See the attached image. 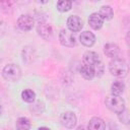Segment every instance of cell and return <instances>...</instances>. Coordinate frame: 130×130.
<instances>
[{
    "label": "cell",
    "instance_id": "cell-1",
    "mask_svg": "<svg viewBox=\"0 0 130 130\" xmlns=\"http://www.w3.org/2000/svg\"><path fill=\"white\" fill-rule=\"evenodd\" d=\"M109 70L111 74L117 77H125L128 73V65L125 60L119 59V58H114L110 63H109Z\"/></svg>",
    "mask_w": 130,
    "mask_h": 130
},
{
    "label": "cell",
    "instance_id": "cell-2",
    "mask_svg": "<svg viewBox=\"0 0 130 130\" xmlns=\"http://www.w3.org/2000/svg\"><path fill=\"white\" fill-rule=\"evenodd\" d=\"M105 104L109 110H111L112 112L117 113V114L121 113L125 109V101L120 95L111 94V95L107 96Z\"/></svg>",
    "mask_w": 130,
    "mask_h": 130
},
{
    "label": "cell",
    "instance_id": "cell-3",
    "mask_svg": "<svg viewBox=\"0 0 130 130\" xmlns=\"http://www.w3.org/2000/svg\"><path fill=\"white\" fill-rule=\"evenodd\" d=\"M2 75L8 81H17L20 78L21 70L15 64H7L2 70Z\"/></svg>",
    "mask_w": 130,
    "mask_h": 130
},
{
    "label": "cell",
    "instance_id": "cell-4",
    "mask_svg": "<svg viewBox=\"0 0 130 130\" xmlns=\"http://www.w3.org/2000/svg\"><path fill=\"white\" fill-rule=\"evenodd\" d=\"M59 41L62 46L65 47H74L76 45V37L71 30L62 29L59 34Z\"/></svg>",
    "mask_w": 130,
    "mask_h": 130
},
{
    "label": "cell",
    "instance_id": "cell-5",
    "mask_svg": "<svg viewBox=\"0 0 130 130\" xmlns=\"http://www.w3.org/2000/svg\"><path fill=\"white\" fill-rule=\"evenodd\" d=\"M60 122L66 128H74L76 126L77 119L74 113L68 111V112H64L60 116Z\"/></svg>",
    "mask_w": 130,
    "mask_h": 130
},
{
    "label": "cell",
    "instance_id": "cell-6",
    "mask_svg": "<svg viewBox=\"0 0 130 130\" xmlns=\"http://www.w3.org/2000/svg\"><path fill=\"white\" fill-rule=\"evenodd\" d=\"M35 20L28 14H22L17 19V25L21 30H30L34 27Z\"/></svg>",
    "mask_w": 130,
    "mask_h": 130
},
{
    "label": "cell",
    "instance_id": "cell-7",
    "mask_svg": "<svg viewBox=\"0 0 130 130\" xmlns=\"http://www.w3.org/2000/svg\"><path fill=\"white\" fill-rule=\"evenodd\" d=\"M83 26V22L80 19V17H78L77 15H71L68 17L67 19V27L69 30L76 32V31H80L81 28Z\"/></svg>",
    "mask_w": 130,
    "mask_h": 130
},
{
    "label": "cell",
    "instance_id": "cell-8",
    "mask_svg": "<svg viewBox=\"0 0 130 130\" xmlns=\"http://www.w3.org/2000/svg\"><path fill=\"white\" fill-rule=\"evenodd\" d=\"M37 31H38L39 36H41L45 40H51L53 37L52 26L50 24H47V23H43V22L39 23V25L37 27Z\"/></svg>",
    "mask_w": 130,
    "mask_h": 130
},
{
    "label": "cell",
    "instance_id": "cell-9",
    "mask_svg": "<svg viewBox=\"0 0 130 130\" xmlns=\"http://www.w3.org/2000/svg\"><path fill=\"white\" fill-rule=\"evenodd\" d=\"M88 24L93 29H100V28H102V26L104 24V19H103V17L99 13L94 12V13H91L89 15V17H88Z\"/></svg>",
    "mask_w": 130,
    "mask_h": 130
},
{
    "label": "cell",
    "instance_id": "cell-10",
    "mask_svg": "<svg viewBox=\"0 0 130 130\" xmlns=\"http://www.w3.org/2000/svg\"><path fill=\"white\" fill-rule=\"evenodd\" d=\"M100 56L95 53V52H92V51H86L83 56H82V61H83V64H86V65H89V66H93L98 61H100Z\"/></svg>",
    "mask_w": 130,
    "mask_h": 130
},
{
    "label": "cell",
    "instance_id": "cell-11",
    "mask_svg": "<svg viewBox=\"0 0 130 130\" xmlns=\"http://www.w3.org/2000/svg\"><path fill=\"white\" fill-rule=\"evenodd\" d=\"M79 40H80L81 44L84 45L85 47H91L95 43L94 35L92 32H90V31H88V30H85V31L81 32V35L79 37Z\"/></svg>",
    "mask_w": 130,
    "mask_h": 130
},
{
    "label": "cell",
    "instance_id": "cell-12",
    "mask_svg": "<svg viewBox=\"0 0 130 130\" xmlns=\"http://www.w3.org/2000/svg\"><path fill=\"white\" fill-rule=\"evenodd\" d=\"M104 52H105V54L108 57H110V58H116L119 55V53H120V49H119V47L116 44L109 43V44L105 45Z\"/></svg>",
    "mask_w": 130,
    "mask_h": 130
},
{
    "label": "cell",
    "instance_id": "cell-13",
    "mask_svg": "<svg viewBox=\"0 0 130 130\" xmlns=\"http://www.w3.org/2000/svg\"><path fill=\"white\" fill-rule=\"evenodd\" d=\"M87 127L88 129H92V130H104L106 128V124L103 119L99 117H93L89 120Z\"/></svg>",
    "mask_w": 130,
    "mask_h": 130
},
{
    "label": "cell",
    "instance_id": "cell-14",
    "mask_svg": "<svg viewBox=\"0 0 130 130\" xmlns=\"http://www.w3.org/2000/svg\"><path fill=\"white\" fill-rule=\"evenodd\" d=\"M124 89H125V84L122 80H116L111 85V92L112 94L115 95H121L124 92Z\"/></svg>",
    "mask_w": 130,
    "mask_h": 130
},
{
    "label": "cell",
    "instance_id": "cell-15",
    "mask_svg": "<svg viewBox=\"0 0 130 130\" xmlns=\"http://www.w3.org/2000/svg\"><path fill=\"white\" fill-rule=\"evenodd\" d=\"M80 74L82 75L83 78L87 79V80H90L94 77V71H93V68L89 65H86V64H83L81 67H80Z\"/></svg>",
    "mask_w": 130,
    "mask_h": 130
},
{
    "label": "cell",
    "instance_id": "cell-16",
    "mask_svg": "<svg viewBox=\"0 0 130 130\" xmlns=\"http://www.w3.org/2000/svg\"><path fill=\"white\" fill-rule=\"evenodd\" d=\"M99 14L103 17L104 20H105V19H106V20H111V19L113 18V16H114L113 9H112V7L109 6V5H104V6H102L101 9H100Z\"/></svg>",
    "mask_w": 130,
    "mask_h": 130
},
{
    "label": "cell",
    "instance_id": "cell-17",
    "mask_svg": "<svg viewBox=\"0 0 130 130\" xmlns=\"http://www.w3.org/2000/svg\"><path fill=\"white\" fill-rule=\"evenodd\" d=\"M21 99L26 103H34L36 100V92L32 89L26 88L21 91Z\"/></svg>",
    "mask_w": 130,
    "mask_h": 130
},
{
    "label": "cell",
    "instance_id": "cell-18",
    "mask_svg": "<svg viewBox=\"0 0 130 130\" xmlns=\"http://www.w3.org/2000/svg\"><path fill=\"white\" fill-rule=\"evenodd\" d=\"M15 127H16V129H19V130H26V129L30 128V122L27 118L20 117L16 120Z\"/></svg>",
    "mask_w": 130,
    "mask_h": 130
},
{
    "label": "cell",
    "instance_id": "cell-19",
    "mask_svg": "<svg viewBox=\"0 0 130 130\" xmlns=\"http://www.w3.org/2000/svg\"><path fill=\"white\" fill-rule=\"evenodd\" d=\"M72 2L70 0H58L57 2V9L60 12H67L71 9Z\"/></svg>",
    "mask_w": 130,
    "mask_h": 130
},
{
    "label": "cell",
    "instance_id": "cell-20",
    "mask_svg": "<svg viewBox=\"0 0 130 130\" xmlns=\"http://www.w3.org/2000/svg\"><path fill=\"white\" fill-rule=\"evenodd\" d=\"M92 68H93V71H94V76L100 77V76H102L104 74V64H103V62L101 60L98 61L92 66Z\"/></svg>",
    "mask_w": 130,
    "mask_h": 130
},
{
    "label": "cell",
    "instance_id": "cell-21",
    "mask_svg": "<svg viewBox=\"0 0 130 130\" xmlns=\"http://www.w3.org/2000/svg\"><path fill=\"white\" fill-rule=\"evenodd\" d=\"M0 8L3 12L8 13L12 10V4L10 0H0Z\"/></svg>",
    "mask_w": 130,
    "mask_h": 130
},
{
    "label": "cell",
    "instance_id": "cell-22",
    "mask_svg": "<svg viewBox=\"0 0 130 130\" xmlns=\"http://www.w3.org/2000/svg\"><path fill=\"white\" fill-rule=\"evenodd\" d=\"M119 115V120L123 123V124H129V114H128V112H127V110L126 109H124L121 113H119L118 114Z\"/></svg>",
    "mask_w": 130,
    "mask_h": 130
},
{
    "label": "cell",
    "instance_id": "cell-23",
    "mask_svg": "<svg viewBox=\"0 0 130 130\" xmlns=\"http://www.w3.org/2000/svg\"><path fill=\"white\" fill-rule=\"evenodd\" d=\"M27 1H28V0H15V2H16L17 4H20V5H22V4H24V3H27Z\"/></svg>",
    "mask_w": 130,
    "mask_h": 130
},
{
    "label": "cell",
    "instance_id": "cell-24",
    "mask_svg": "<svg viewBox=\"0 0 130 130\" xmlns=\"http://www.w3.org/2000/svg\"><path fill=\"white\" fill-rule=\"evenodd\" d=\"M48 1L49 0H37V2L41 3V4H46V3H48Z\"/></svg>",
    "mask_w": 130,
    "mask_h": 130
},
{
    "label": "cell",
    "instance_id": "cell-25",
    "mask_svg": "<svg viewBox=\"0 0 130 130\" xmlns=\"http://www.w3.org/2000/svg\"><path fill=\"white\" fill-rule=\"evenodd\" d=\"M71 2H73V3H79L81 0H70Z\"/></svg>",
    "mask_w": 130,
    "mask_h": 130
},
{
    "label": "cell",
    "instance_id": "cell-26",
    "mask_svg": "<svg viewBox=\"0 0 130 130\" xmlns=\"http://www.w3.org/2000/svg\"><path fill=\"white\" fill-rule=\"evenodd\" d=\"M2 28H3V24H2L1 22H0V32L2 31Z\"/></svg>",
    "mask_w": 130,
    "mask_h": 130
},
{
    "label": "cell",
    "instance_id": "cell-27",
    "mask_svg": "<svg viewBox=\"0 0 130 130\" xmlns=\"http://www.w3.org/2000/svg\"><path fill=\"white\" fill-rule=\"evenodd\" d=\"M1 113H2V107H1V105H0V115H1Z\"/></svg>",
    "mask_w": 130,
    "mask_h": 130
},
{
    "label": "cell",
    "instance_id": "cell-28",
    "mask_svg": "<svg viewBox=\"0 0 130 130\" xmlns=\"http://www.w3.org/2000/svg\"><path fill=\"white\" fill-rule=\"evenodd\" d=\"M90 1H92V2H96V1H100V0H90Z\"/></svg>",
    "mask_w": 130,
    "mask_h": 130
}]
</instances>
